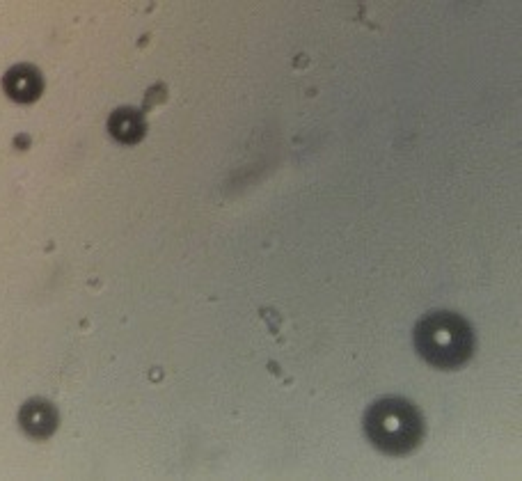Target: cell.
<instances>
[{"label":"cell","mask_w":522,"mask_h":481,"mask_svg":"<svg viewBox=\"0 0 522 481\" xmlns=\"http://www.w3.org/2000/svg\"><path fill=\"white\" fill-rule=\"evenodd\" d=\"M415 349L431 367L454 372L474 353V330L456 312H429L415 326Z\"/></svg>","instance_id":"1"},{"label":"cell","mask_w":522,"mask_h":481,"mask_svg":"<svg viewBox=\"0 0 522 481\" xmlns=\"http://www.w3.org/2000/svg\"><path fill=\"white\" fill-rule=\"evenodd\" d=\"M369 443L385 454L413 452L424 438V417L415 404L403 397H385L369 406L365 415Z\"/></svg>","instance_id":"2"},{"label":"cell","mask_w":522,"mask_h":481,"mask_svg":"<svg viewBox=\"0 0 522 481\" xmlns=\"http://www.w3.org/2000/svg\"><path fill=\"white\" fill-rule=\"evenodd\" d=\"M58 410L46 399H28L19 410V424L30 438H49L58 431Z\"/></svg>","instance_id":"3"},{"label":"cell","mask_w":522,"mask_h":481,"mask_svg":"<svg viewBox=\"0 0 522 481\" xmlns=\"http://www.w3.org/2000/svg\"><path fill=\"white\" fill-rule=\"evenodd\" d=\"M3 88L7 92V97L19 101V104H33V101L42 97L44 81L37 67L17 65L5 74Z\"/></svg>","instance_id":"4"},{"label":"cell","mask_w":522,"mask_h":481,"mask_svg":"<svg viewBox=\"0 0 522 481\" xmlns=\"http://www.w3.org/2000/svg\"><path fill=\"white\" fill-rule=\"evenodd\" d=\"M108 129H110V136H113L115 140H120V143L136 145L142 138H145L147 124H145V120H142V115L138 113V110L120 108L110 115Z\"/></svg>","instance_id":"5"}]
</instances>
